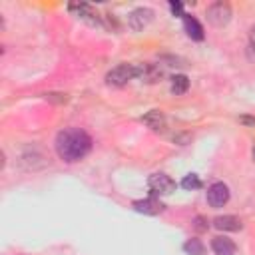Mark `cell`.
I'll return each instance as SVG.
<instances>
[{
    "label": "cell",
    "instance_id": "11",
    "mask_svg": "<svg viewBox=\"0 0 255 255\" xmlns=\"http://www.w3.org/2000/svg\"><path fill=\"white\" fill-rule=\"evenodd\" d=\"M211 249H213L215 255H235V251H237L235 243L231 239H227V237H221V235L219 237H213Z\"/></svg>",
    "mask_w": 255,
    "mask_h": 255
},
{
    "label": "cell",
    "instance_id": "22",
    "mask_svg": "<svg viewBox=\"0 0 255 255\" xmlns=\"http://www.w3.org/2000/svg\"><path fill=\"white\" fill-rule=\"evenodd\" d=\"M161 60H167V62H171L169 66H185V62H183L181 58H173V56H163Z\"/></svg>",
    "mask_w": 255,
    "mask_h": 255
},
{
    "label": "cell",
    "instance_id": "2",
    "mask_svg": "<svg viewBox=\"0 0 255 255\" xmlns=\"http://www.w3.org/2000/svg\"><path fill=\"white\" fill-rule=\"evenodd\" d=\"M231 16H233V12H231V6H229L227 2H213V4L205 10L207 22H209L211 26H215V28L227 26V24L231 22Z\"/></svg>",
    "mask_w": 255,
    "mask_h": 255
},
{
    "label": "cell",
    "instance_id": "8",
    "mask_svg": "<svg viewBox=\"0 0 255 255\" xmlns=\"http://www.w3.org/2000/svg\"><path fill=\"white\" fill-rule=\"evenodd\" d=\"M141 124L145 128H149L151 131H157V133L165 131V128H167V120L159 110H149L147 114H143L141 116Z\"/></svg>",
    "mask_w": 255,
    "mask_h": 255
},
{
    "label": "cell",
    "instance_id": "16",
    "mask_svg": "<svg viewBox=\"0 0 255 255\" xmlns=\"http://www.w3.org/2000/svg\"><path fill=\"white\" fill-rule=\"evenodd\" d=\"M183 251L187 255H205V245L199 239H187L183 243Z\"/></svg>",
    "mask_w": 255,
    "mask_h": 255
},
{
    "label": "cell",
    "instance_id": "12",
    "mask_svg": "<svg viewBox=\"0 0 255 255\" xmlns=\"http://www.w3.org/2000/svg\"><path fill=\"white\" fill-rule=\"evenodd\" d=\"M183 28L191 40H203V26L189 14H183Z\"/></svg>",
    "mask_w": 255,
    "mask_h": 255
},
{
    "label": "cell",
    "instance_id": "24",
    "mask_svg": "<svg viewBox=\"0 0 255 255\" xmlns=\"http://www.w3.org/2000/svg\"><path fill=\"white\" fill-rule=\"evenodd\" d=\"M251 155H253V161H255V145H253V151H251Z\"/></svg>",
    "mask_w": 255,
    "mask_h": 255
},
{
    "label": "cell",
    "instance_id": "4",
    "mask_svg": "<svg viewBox=\"0 0 255 255\" xmlns=\"http://www.w3.org/2000/svg\"><path fill=\"white\" fill-rule=\"evenodd\" d=\"M153 16L155 12L147 6H139L135 10H131L128 14V26L133 30V32H141L143 28H147L151 22H153Z\"/></svg>",
    "mask_w": 255,
    "mask_h": 255
},
{
    "label": "cell",
    "instance_id": "1",
    "mask_svg": "<svg viewBox=\"0 0 255 255\" xmlns=\"http://www.w3.org/2000/svg\"><path fill=\"white\" fill-rule=\"evenodd\" d=\"M92 149V137L80 128H66L56 135V151L66 163L80 161Z\"/></svg>",
    "mask_w": 255,
    "mask_h": 255
},
{
    "label": "cell",
    "instance_id": "5",
    "mask_svg": "<svg viewBox=\"0 0 255 255\" xmlns=\"http://www.w3.org/2000/svg\"><path fill=\"white\" fill-rule=\"evenodd\" d=\"M147 187L153 195H169L175 191V181L167 173H151L147 177Z\"/></svg>",
    "mask_w": 255,
    "mask_h": 255
},
{
    "label": "cell",
    "instance_id": "20",
    "mask_svg": "<svg viewBox=\"0 0 255 255\" xmlns=\"http://www.w3.org/2000/svg\"><path fill=\"white\" fill-rule=\"evenodd\" d=\"M46 100H52V102H58V104H66L68 96L66 94H46Z\"/></svg>",
    "mask_w": 255,
    "mask_h": 255
},
{
    "label": "cell",
    "instance_id": "23",
    "mask_svg": "<svg viewBox=\"0 0 255 255\" xmlns=\"http://www.w3.org/2000/svg\"><path fill=\"white\" fill-rule=\"evenodd\" d=\"M239 122L245 124V126H255V118H247V116H243V118H239Z\"/></svg>",
    "mask_w": 255,
    "mask_h": 255
},
{
    "label": "cell",
    "instance_id": "7",
    "mask_svg": "<svg viewBox=\"0 0 255 255\" xmlns=\"http://www.w3.org/2000/svg\"><path fill=\"white\" fill-rule=\"evenodd\" d=\"M135 78H139L145 84H155V82H159L163 78V70L157 64H149V62L137 64L135 66Z\"/></svg>",
    "mask_w": 255,
    "mask_h": 255
},
{
    "label": "cell",
    "instance_id": "6",
    "mask_svg": "<svg viewBox=\"0 0 255 255\" xmlns=\"http://www.w3.org/2000/svg\"><path fill=\"white\" fill-rule=\"evenodd\" d=\"M229 201V187L223 181H215L207 187V203L211 207H223Z\"/></svg>",
    "mask_w": 255,
    "mask_h": 255
},
{
    "label": "cell",
    "instance_id": "10",
    "mask_svg": "<svg viewBox=\"0 0 255 255\" xmlns=\"http://www.w3.org/2000/svg\"><path fill=\"white\" fill-rule=\"evenodd\" d=\"M213 227L219 231H239L243 227V223L235 215H217L213 219Z\"/></svg>",
    "mask_w": 255,
    "mask_h": 255
},
{
    "label": "cell",
    "instance_id": "15",
    "mask_svg": "<svg viewBox=\"0 0 255 255\" xmlns=\"http://www.w3.org/2000/svg\"><path fill=\"white\" fill-rule=\"evenodd\" d=\"M187 88H189V78L185 74H175L171 78V94L181 96V94L187 92Z\"/></svg>",
    "mask_w": 255,
    "mask_h": 255
},
{
    "label": "cell",
    "instance_id": "21",
    "mask_svg": "<svg viewBox=\"0 0 255 255\" xmlns=\"http://www.w3.org/2000/svg\"><path fill=\"white\" fill-rule=\"evenodd\" d=\"M169 8H171V12H173L175 16H181V18H183V4H181V2L171 0V2H169Z\"/></svg>",
    "mask_w": 255,
    "mask_h": 255
},
{
    "label": "cell",
    "instance_id": "14",
    "mask_svg": "<svg viewBox=\"0 0 255 255\" xmlns=\"http://www.w3.org/2000/svg\"><path fill=\"white\" fill-rule=\"evenodd\" d=\"M36 159H42V161H48L44 153H40V149L36 147H30L22 153V165L28 167V169H40V165L36 163Z\"/></svg>",
    "mask_w": 255,
    "mask_h": 255
},
{
    "label": "cell",
    "instance_id": "17",
    "mask_svg": "<svg viewBox=\"0 0 255 255\" xmlns=\"http://www.w3.org/2000/svg\"><path fill=\"white\" fill-rule=\"evenodd\" d=\"M181 187L187 189V191L199 189V187H201V179H199V175H195V173H187V175L181 179Z\"/></svg>",
    "mask_w": 255,
    "mask_h": 255
},
{
    "label": "cell",
    "instance_id": "9",
    "mask_svg": "<svg viewBox=\"0 0 255 255\" xmlns=\"http://www.w3.org/2000/svg\"><path fill=\"white\" fill-rule=\"evenodd\" d=\"M163 203L157 197H145V199H137L133 201V209L137 213H145V215H157L163 211Z\"/></svg>",
    "mask_w": 255,
    "mask_h": 255
},
{
    "label": "cell",
    "instance_id": "19",
    "mask_svg": "<svg viewBox=\"0 0 255 255\" xmlns=\"http://www.w3.org/2000/svg\"><path fill=\"white\" fill-rule=\"evenodd\" d=\"M193 227H195L197 231H207L209 223H207V219H205L203 215H197V217L193 219Z\"/></svg>",
    "mask_w": 255,
    "mask_h": 255
},
{
    "label": "cell",
    "instance_id": "3",
    "mask_svg": "<svg viewBox=\"0 0 255 255\" xmlns=\"http://www.w3.org/2000/svg\"><path fill=\"white\" fill-rule=\"evenodd\" d=\"M133 78H135V66L133 64H118L116 68H112L106 74V84L120 88V86H126Z\"/></svg>",
    "mask_w": 255,
    "mask_h": 255
},
{
    "label": "cell",
    "instance_id": "18",
    "mask_svg": "<svg viewBox=\"0 0 255 255\" xmlns=\"http://www.w3.org/2000/svg\"><path fill=\"white\" fill-rule=\"evenodd\" d=\"M247 58L251 62H255V26H251L249 30V38H247Z\"/></svg>",
    "mask_w": 255,
    "mask_h": 255
},
{
    "label": "cell",
    "instance_id": "13",
    "mask_svg": "<svg viewBox=\"0 0 255 255\" xmlns=\"http://www.w3.org/2000/svg\"><path fill=\"white\" fill-rule=\"evenodd\" d=\"M70 10H76L78 16H80L82 20H86L88 24H92V26H100V24H102L100 18H98V14H94L88 4H70Z\"/></svg>",
    "mask_w": 255,
    "mask_h": 255
}]
</instances>
